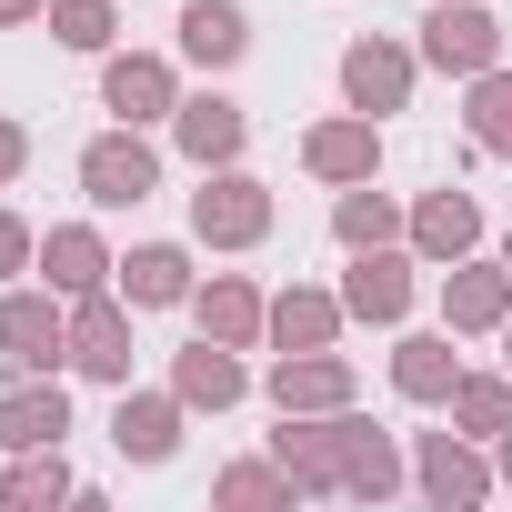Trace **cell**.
<instances>
[{"label": "cell", "instance_id": "cell-7", "mask_svg": "<svg viewBox=\"0 0 512 512\" xmlns=\"http://www.w3.org/2000/svg\"><path fill=\"white\" fill-rule=\"evenodd\" d=\"M71 372H91V382H131V302L101 282V292H81L71 302Z\"/></svg>", "mask_w": 512, "mask_h": 512}, {"label": "cell", "instance_id": "cell-13", "mask_svg": "<svg viewBox=\"0 0 512 512\" xmlns=\"http://www.w3.org/2000/svg\"><path fill=\"white\" fill-rule=\"evenodd\" d=\"M101 111H121V121H171V111H181V71H171L161 51H111V61H101Z\"/></svg>", "mask_w": 512, "mask_h": 512}, {"label": "cell", "instance_id": "cell-27", "mask_svg": "<svg viewBox=\"0 0 512 512\" xmlns=\"http://www.w3.org/2000/svg\"><path fill=\"white\" fill-rule=\"evenodd\" d=\"M0 502H11V512H51V502H81V482H71L61 442H51V452H11V482H0Z\"/></svg>", "mask_w": 512, "mask_h": 512}, {"label": "cell", "instance_id": "cell-19", "mask_svg": "<svg viewBox=\"0 0 512 512\" xmlns=\"http://www.w3.org/2000/svg\"><path fill=\"white\" fill-rule=\"evenodd\" d=\"M402 241H412V262H442V272H452L462 251H482V201H472V191H422Z\"/></svg>", "mask_w": 512, "mask_h": 512}, {"label": "cell", "instance_id": "cell-24", "mask_svg": "<svg viewBox=\"0 0 512 512\" xmlns=\"http://www.w3.org/2000/svg\"><path fill=\"white\" fill-rule=\"evenodd\" d=\"M241 51H251L241 0H181V61H201V71H231Z\"/></svg>", "mask_w": 512, "mask_h": 512}, {"label": "cell", "instance_id": "cell-6", "mask_svg": "<svg viewBox=\"0 0 512 512\" xmlns=\"http://www.w3.org/2000/svg\"><path fill=\"white\" fill-rule=\"evenodd\" d=\"M442 322L462 332V342H502V322H512V272H502V251L482 262V251H462V262L442 272Z\"/></svg>", "mask_w": 512, "mask_h": 512}, {"label": "cell", "instance_id": "cell-5", "mask_svg": "<svg viewBox=\"0 0 512 512\" xmlns=\"http://www.w3.org/2000/svg\"><path fill=\"white\" fill-rule=\"evenodd\" d=\"M422 61H432L442 81H472V71L502 61V21L482 11V0H432V21H422Z\"/></svg>", "mask_w": 512, "mask_h": 512}, {"label": "cell", "instance_id": "cell-10", "mask_svg": "<svg viewBox=\"0 0 512 512\" xmlns=\"http://www.w3.org/2000/svg\"><path fill=\"white\" fill-rule=\"evenodd\" d=\"M171 141H181V161H201V171H231V161H241V141H251V111H241L231 91H181V111H171Z\"/></svg>", "mask_w": 512, "mask_h": 512}, {"label": "cell", "instance_id": "cell-8", "mask_svg": "<svg viewBox=\"0 0 512 512\" xmlns=\"http://www.w3.org/2000/svg\"><path fill=\"white\" fill-rule=\"evenodd\" d=\"M412 81H422V51H402V41H382V31L342 51V111H372V121H382V111L412 101Z\"/></svg>", "mask_w": 512, "mask_h": 512}, {"label": "cell", "instance_id": "cell-22", "mask_svg": "<svg viewBox=\"0 0 512 512\" xmlns=\"http://www.w3.org/2000/svg\"><path fill=\"white\" fill-rule=\"evenodd\" d=\"M462 332L442 322V332H402L392 342V392L402 402H452V382H462V352H452Z\"/></svg>", "mask_w": 512, "mask_h": 512}, {"label": "cell", "instance_id": "cell-3", "mask_svg": "<svg viewBox=\"0 0 512 512\" xmlns=\"http://www.w3.org/2000/svg\"><path fill=\"white\" fill-rule=\"evenodd\" d=\"M191 231L211 241V251H251L272 231V181H251L241 161L231 171H201V191H191Z\"/></svg>", "mask_w": 512, "mask_h": 512}, {"label": "cell", "instance_id": "cell-37", "mask_svg": "<svg viewBox=\"0 0 512 512\" xmlns=\"http://www.w3.org/2000/svg\"><path fill=\"white\" fill-rule=\"evenodd\" d=\"M502 272H512V231H502Z\"/></svg>", "mask_w": 512, "mask_h": 512}, {"label": "cell", "instance_id": "cell-31", "mask_svg": "<svg viewBox=\"0 0 512 512\" xmlns=\"http://www.w3.org/2000/svg\"><path fill=\"white\" fill-rule=\"evenodd\" d=\"M111 31H121L111 0H51V41L61 51H111Z\"/></svg>", "mask_w": 512, "mask_h": 512}, {"label": "cell", "instance_id": "cell-17", "mask_svg": "<svg viewBox=\"0 0 512 512\" xmlns=\"http://www.w3.org/2000/svg\"><path fill=\"white\" fill-rule=\"evenodd\" d=\"M31 272H41L61 302H81V292H101L121 262H111V241H101L91 221H51V231H41V262H31Z\"/></svg>", "mask_w": 512, "mask_h": 512}, {"label": "cell", "instance_id": "cell-21", "mask_svg": "<svg viewBox=\"0 0 512 512\" xmlns=\"http://www.w3.org/2000/svg\"><path fill=\"white\" fill-rule=\"evenodd\" d=\"M191 322H201L211 342H231V352H251V342H272V302L251 292L241 272H211V282L191 292Z\"/></svg>", "mask_w": 512, "mask_h": 512}, {"label": "cell", "instance_id": "cell-29", "mask_svg": "<svg viewBox=\"0 0 512 512\" xmlns=\"http://www.w3.org/2000/svg\"><path fill=\"white\" fill-rule=\"evenodd\" d=\"M462 131H472V151L512 161V71H502V61H492V71H472V101H462Z\"/></svg>", "mask_w": 512, "mask_h": 512}, {"label": "cell", "instance_id": "cell-23", "mask_svg": "<svg viewBox=\"0 0 512 512\" xmlns=\"http://www.w3.org/2000/svg\"><path fill=\"white\" fill-rule=\"evenodd\" d=\"M171 392H181L191 412H231V402L251 392V372H241V352H231V342H211V332H201L191 352H171Z\"/></svg>", "mask_w": 512, "mask_h": 512}, {"label": "cell", "instance_id": "cell-25", "mask_svg": "<svg viewBox=\"0 0 512 512\" xmlns=\"http://www.w3.org/2000/svg\"><path fill=\"white\" fill-rule=\"evenodd\" d=\"M342 292H312V282H292V292H272V342L282 352H322V342H342Z\"/></svg>", "mask_w": 512, "mask_h": 512}, {"label": "cell", "instance_id": "cell-9", "mask_svg": "<svg viewBox=\"0 0 512 512\" xmlns=\"http://www.w3.org/2000/svg\"><path fill=\"white\" fill-rule=\"evenodd\" d=\"M342 312L372 322V332H402V312H412V251H402V241L352 251V272H342Z\"/></svg>", "mask_w": 512, "mask_h": 512}, {"label": "cell", "instance_id": "cell-15", "mask_svg": "<svg viewBox=\"0 0 512 512\" xmlns=\"http://www.w3.org/2000/svg\"><path fill=\"white\" fill-rule=\"evenodd\" d=\"M272 462H282L302 492H342V412H282Z\"/></svg>", "mask_w": 512, "mask_h": 512}, {"label": "cell", "instance_id": "cell-33", "mask_svg": "<svg viewBox=\"0 0 512 512\" xmlns=\"http://www.w3.org/2000/svg\"><path fill=\"white\" fill-rule=\"evenodd\" d=\"M21 171H31V131H21V121H0V191H11Z\"/></svg>", "mask_w": 512, "mask_h": 512}, {"label": "cell", "instance_id": "cell-34", "mask_svg": "<svg viewBox=\"0 0 512 512\" xmlns=\"http://www.w3.org/2000/svg\"><path fill=\"white\" fill-rule=\"evenodd\" d=\"M21 21H51V0H0V31H21Z\"/></svg>", "mask_w": 512, "mask_h": 512}, {"label": "cell", "instance_id": "cell-1", "mask_svg": "<svg viewBox=\"0 0 512 512\" xmlns=\"http://www.w3.org/2000/svg\"><path fill=\"white\" fill-rule=\"evenodd\" d=\"M412 492L442 502V512H472L502 492V462H482L472 432H412Z\"/></svg>", "mask_w": 512, "mask_h": 512}, {"label": "cell", "instance_id": "cell-35", "mask_svg": "<svg viewBox=\"0 0 512 512\" xmlns=\"http://www.w3.org/2000/svg\"><path fill=\"white\" fill-rule=\"evenodd\" d=\"M492 462H502V482H512V432H502V442H492Z\"/></svg>", "mask_w": 512, "mask_h": 512}, {"label": "cell", "instance_id": "cell-28", "mask_svg": "<svg viewBox=\"0 0 512 512\" xmlns=\"http://www.w3.org/2000/svg\"><path fill=\"white\" fill-rule=\"evenodd\" d=\"M452 432L502 442V432H512V372H462V382H452Z\"/></svg>", "mask_w": 512, "mask_h": 512}, {"label": "cell", "instance_id": "cell-4", "mask_svg": "<svg viewBox=\"0 0 512 512\" xmlns=\"http://www.w3.org/2000/svg\"><path fill=\"white\" fill-rule=\"evenodd\" d=\"M81 191H91L101 211H141V201L161 191V151L141 141V121H121V131H101V141L81 151Z\"/></svg>", "mask_w": 512, "mask_h": 512}, {"label": "cell", "instance_id": "cell-16", "mask_svg": "<svg viewBox=\"0 0 512 512\" xmlns=\"http://www.w3.org/2000/svg\"><path fill=\"white\" fill-rule=\"evenodd\" d=\"M412 482V462H402V442L382 432V422H362L352 402H342V492L352 502H392Z\"/></svg>", "mask_w": 512, "mask_h": 512}, {"label": "cell", "instance_id": "cell-11", "mask_svg": "<svg viewBox=\"0 0 512 512\" xmlns=\"http://www.w3.org/2000/svg\"><path fill=\"white\" fill-rule=\"evenodd\" d=\"M302 171H312V181H332V191L372 181V171H382V121H372V111L312 121V131H302Z\"/></svg>", "mask_w": 512, "mask_h": 512}, {"label": "cell", "instance_id": "cell-26", "mask_svg": "<svg viewBox=\"0 0 512 512\" xmlns=\"http://www.w3.org/2000/svg\"><path fill=\"white\" fill-rule=\"evenodd\" d=\"M332 231H342V251H382V241H402V231H412V211H402L392 191L352 181V191L332 201Z\"/></svg>", "mask_w": 512, "mask_h": 512}, {"label": "cell", "instance_id": "cell-14", "mask_svg": "<svg viewBox=\"0 0 512 512\" xmlns=\"http://www.w3.org/2000/svg\"><path fill=\"white\" fill-rule=\"evenodd\" d=\"M262 392H272V412H342V402H352L362 382H352V362H342V352L322 342V352H282Z\"/></svg>", "mask_w": 512, "mask_h": 512}, {"label": "cell", "instance_id": "cell-32", "mask_svg": "<svg viewBox=\"0 0 512 512\" xmlns=\"http://www.w3.org/2000/svg\"><path fill=\"white\" fill-rule=\"evenodd\" d=\"M41 262V231L21 221V211H0V282H11V272H31Z\"/></svg>", "mask_w": 512, "mask_h": 512}, {"label": "cell", "instance_id": "cell-20", "mask_svg": "<svg viewBox=\"0 0 512 512\" xmlns=\"http://www.w3.org/2000/svg\"><path fill=\"white\" fill-rule=\"evenodd\" d=\"M181 392H131L121 382V402H111V442H121V462H171L181 452Z\"/></svg>", "mask_w": 512, "mask_h": 512}, {"label": "cell", "instance_id": "cell-12", "mask_svg": "<svg viewBox=\"0 0 512 512\" xmlns=\"http://www.w3.org/2000/svg\"><path fill=\"white\" fill-rule=\"evenodd\" d=\"M61 432H71L61 372H11V392H0V452H51Z\"/></svg>", "mask_w": 512, "mask_h": 512}, {"label": "cell", "instance_id": "cell-2", "mask_svg": "<svg viewBox=\"0 0 512 512\" xmlns=\"http://www.w3.org/2000/svg\"><path fill=\"white\" fill-rule=\"evenodd\" d=\"M0 362L11 372H61L71 362V302L41 282V292H0Z\"/></svg>", "mask_w": 512, "mask_h": 512}, {"label": "cell", "instance_id": "cell-18", "mask_svg": "<svg viewBox=\"0 0 512 512\" xmlns=\"http://www.w3.org/2000/svg\"><path fill=\"white\" fill-rule=\"evenodd\" d=\"M111 292H121L131 312H181L201 282H191V251H181V241H141V251H121Z\"/></svg>", "mask_w": 512, "mask_h": 512}, {"label": "cell", "instance_id": "cell-30", "mask_svg": "<svg viewBox=\"0 0 512 512\" xmlns=\"http://www.w3.org/2000/svg\"><path fill=\"white\" fill-rule=\"evenodd\" d=\"M211 492H221L231 512H262V502H302V482H292L282 462H231V472H221Z\"/></svg>", "mask_w": 512, "mask_h": 512}, {"label": "cell", "instance_id": "cell-36", "mask_svg": "<svg viewBox=\"0 0 512 512\" xmlns=\"http://www.w3.org/2000/svg\"><path fill=\"white\" fill-rule=\"evenodd\" d=\"M502 372H512V322H502Z\"/></svg>", "mask_w": 512, "mask_h": 512}]
</instances>
